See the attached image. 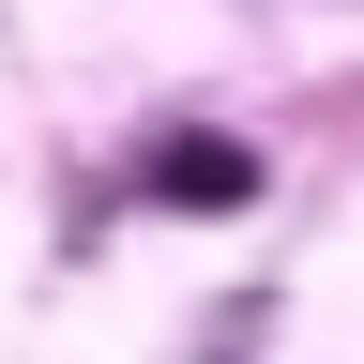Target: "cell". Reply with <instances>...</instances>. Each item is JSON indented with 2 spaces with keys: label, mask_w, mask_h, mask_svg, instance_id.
Segmentation results:
<instances>
[{
  "label": "cell",
  "mask_w": 364,
  "mask_h": 364,
  "mask_svg": "<svg viewBox=\"0 0 364 364\" xmlns=\"http://www.w3.org/2000/svg\"><path fill=\"white\" fill-rule=\"evenodd\" d=\"M136 182H152L167 213H243V198H258V152H243V136H152Z\"/></svg>",
  "instance_id": "1"
}]
</instances>
